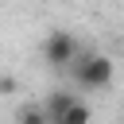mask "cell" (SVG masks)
Wrapping results in <instances>:
<instances>
[{"instance_id": "1", "label": "cell", "mask_w": 124, "mask_h": 124, "mask_svg": "<svg viewBox=\"0 0 124 124\" xmlns=\"http://www.w3.org/2000/svg\"><path fill=\"white\" fill-rule=\"evenodd\" d=\"M70 74H74V85H78V89H105V85H112L116 66H112L108 54H101V50H85V54L74 62Z\"/></svg>"}, {"instance_id": "2", "label": "cell", "mask_w": 124, "mask_h": 124, "mask_svg": "<svg viewBox=\"0 0 124 124\" xmlns=\"http://www.w3.org/2000/svg\"><path fill=\"white\" fill-rule=\"evenodd\" d=\"M81 58V46H78V35L66 31V27H54L46 39H43V62L50 70H74V62Z\"/></svg>"}, {"instance_id": "3", "label": "cell", "mask_w": 124, "mask_h": 124, "mask_svg": "<svg viewBox=\"0 0 124 124\" xmlns=\"http://www.w3.org/2000/svg\"><path fill=\"white\" fill-rule=\"evenodd\" d=\"M78 101H81L78 93H66V89H54V93H50V97L43 101V108H46V120H50V124H58V120L66 116V108H70V105H78Z\"/></svg>"}, {"instance_id": "4", "label": "cell", "mask_w": 124, "mask_h": 124, "mask_svg": "<svg viewBox=\"0 0 124 124\" xmlns=\"http://www.w3.org/2000/svg\"><path fill=\"white\" fill-rule=\"evenodd\" d=\"M58 124H93V112H89V105H85V101H78V105H70V108H66V116H62Z\"/></svg>"}, {"instance_id": "5", "label": "cell", "mask_w": 124, "mask_h": 124, "mask_svg": "<svg viewBox=\"0 0 124 124\" xmlns=\"http://www.w3.org/2000/svg\"><path fill=\"white\" fill-rule=\"evenodd\" d=\"M16 124H50V120H46V108L43 105H27V108H19Z\"/></svg>"}]
</instances>
